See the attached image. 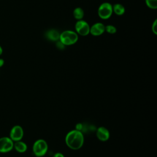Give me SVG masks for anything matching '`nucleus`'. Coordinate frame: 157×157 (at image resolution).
Here are the masks:
<instances>
[{"mask_svg": "<svg viewBox=\"0 0 157 157\" xmlns=\"http://www.w3.org/2000/svg\"><path fill=\"white\" fill-rule=\"evenodd\" d=\"M66 145L71 149L77 150L81 148L84 144V136L83 132L76 129L70 131L65 137Z\"/></svg>", "mask_w": 157, "mask_h": 157, "instance_id": "1", "label": "nucleus"}, {"mask_svg": "<svg viewBox=\"0 0 157 157\" xmlns=\"http://www.w3.org/2000/svg\"><path fill=\"white\" fill-rule=\"evenodd\" d=\"M78 39V34L76 32L71 30H66L59 35V40L65 46L75 44Z\"/></svg>", "mask_w": 157, "mask_h": 157, "instance_id": "2", "label": "nucleus"}, {"mask_svg": "<svg viewBox=\"0 0 157 157\" xmlns=\"http://www.w3.org/2000/svg\"><path fill=\"white\" fill-rule=\"evenodd\" d=\"M48 146L47 142L42 139L36 140L33 145V152L37 157L44 156L48 151Z\"/></svg>", "mask_w": 157, "mask_h": 157, "instance_id": "3", "label": "nucleus"}, {"mask_svg": "<svg viewBox=\"0 0 157 157\" xmlns=\"http://www.w3.org/2000/svg\"><path fill=\"white\" fill-rule=\"evenodd\" d=\"M99 17L103 20H107L109 18L113 13L112 5L109 2H103L102 3L98 10Z\"/></svg>", "mask_w": 157, "mask_h": 157, "instance_id": "4", "label": "nucleus"}, {"mask_svg": "<svg viewBox=\"0 0 157 157\" xmlns=\"http://www.w3.org/2000/svg\"><path fill=\"white\" fill-rule=\"evenodd\" d=\"M75 29L78 35L86 36L90 34V26L86 21L83 20H77L76 22L75 25Z\"/></svg>", "mask_w": 157, "mask_h": 157, "instance_id": "5", "label": "nucleus"}, {"mask_svg": "<svg viewBox=\"0 0 157 157\" xmlns=\"http://www.w3.org/2000/svg\"><path fill=\"white\" fill-rule=\"evenodd\" d=\"M14 142L9 137H2L0 138V153H6L13 149Z\"/></svg>", "mask_w": 157, "mask_h": 157, "instance_id": "6", "label": "nucleus"}, {"mask_svg": "<svg viewBox=\"0 0 157 157\" xmlns=\"http://www.w3.org/2000/svg\"><path fill=\"white\" fill-rule=\"evenodd\" d=\"M24 136V131L23 128L20 125H15L13 126L9 133V137L13 141H18L21 140Z\"/></svg>", "mask_w": 157, "mask_h": 157, "instance_id": "7", "label": "nucleus"}, {"mask_svg": "<svg viewBox=\"0 0 157 157\" xmlns=\"http://www.w3.org/2000/svg\"><path fill=\"white\" fill-rule=\"evenodd\" d=\"M96 135L98 140L101 142L107 141L110 138V132L105 127L100 126L96 129Z\"/></svg>", "mask_w": 157, "mask_h": 157, "instance_id": "8", "label": "nucleus"}, {"mask_svg": "<svg viewBox=\"0 0 157 157\" xmlns=\"http://www.w3.org/2000/svg\"><path fill=\"white\" fill-rule=\"evenodd\" d=\"M105 32V26L103 23L98 22L90 27V33L94 36H99Z\"/></svg>", "mask_w": 157, "mask_h": 157, "instance_id": "9", "label": "nucleus"}, {"mask_svg": "<svg viewBox=\"0 0 157 157\" xmlns=\"http://www.w3.org/2000/svg\"><path fill=\"white\" fill-rule=\"evenodd\" d=\"M13 148L17 152L23 153H25V151H26V150L28 149V146L25 142H24L23 141H22L21 140L14 142Z\"/></svg>", "mask_w": 157, "mask_h": 157, "instance_id": "10", "label": "nucleus"}, {"mask_svg": "<svg viewBox=\"0 0 157 157\" xmlns=\"http://www.w3.org/2000/svg\"><path fill=\"white\" fill-rule=\"evenodd\" d=\"M60 34L55 29H50L47 31L46 34L47 37L52 41H58L59 39Z\"/></svg>", "mask_w": 157, "mask_h": 157, "instance_id": "11", "label": "nucleus"}, {"mask_svg": "<svg viewBox=\"0 0 157 157\" xmlns=\"http://www.w3.org/2000/svg\"><path fill=\"white\" fill-rule=\"evenodd\" d=\"M113 12H114L117 15H122L125 12L124 7L121 4H115L112 6Z\"/></svg>", "mask_w": 157, "mask_h": 157, "instance_id": "12", "label": "nucleus"}, {"mask_svg": "<svg viewBox=\"0 0 157 157\" xmlns=\"http://www.w3.org/2000/svg\"><path fill=\"white\" fill-rule=\"evenodd\" d=\"M73 16L77 20H82L84 17V11L81 7H77L73 11Z\"/></svg>", "mask_w": 157, "mask_h": 157, "instance_id": "13", "label": "nucleus"}, {"mask_svg": "<svg viewBox=\"0 0 157 157\" xmlns=\"http://www.w3.org/2000/svg\"><path fill=\"white\" fill-rule=\"evenodd\" d=\"M145 4L147 7L152 9L157 8V0H145Z\"/></svg>", "mask_w": 157, "mask_h": 157, "instance_id": "14", "label": "nucleus"}, {"mask_svg": "<svg viewBox=\"0 0 157 157\" xmlns=\"http://www.w3.org/2000/svg\"><path fill=\"white\" fill-rule=\"evenodd\" d=\"M105 31L109 34H115L117 32V28L111 25L105 26Z\"/></svg>", "mask_w": 157, "mask_h": 157, "instance_id": "15", "label": "nucleus"}, {"mask_svg": "<svg viewBox=\"0 0 157 157\" xmlns=\"http://www.w3.org/2000/svg\"><path fill=\"white\" fill-rule=\"evenodd\" d=\"M151 30L152 32L154 33V34H157V20H155V21L153 23V25L151 26Z\"/></svg>", "mask_w": 157, "mask_h": 157, "instance_id": "16", "label": "nucleus"}, {"mask_svg": "<svg viewBox=\"0 0 157 157\" xmlns=\"http://www.w3.org/2000/svg\"><path fill=\"white\" fill-rule=\"evenodd\" d=\"M75 129L82 132V130L83 129V124L80 123H77L76 124V126H75Z\"/></svg>", "mask_w": 157, "mask_h": 157, "instance_id": "17", "label": "nucleus"}, {"mask_svg": "<svg viewBox=\"0 0 157 157\" xmlns=\"http://www.w3.org/2000/svg\"><path fill=\"white\" fill-rule=\"evenodd\" d=\"M56 47H57L58 48L62 50V49H64V48L65 45H64L63 43H61L59 40H58V42H57V43H56Z\"/></svg>", "mask_w": 157, "mask_h": 157, "instance_id": "18", "label": "nucleus"}, {"mask_svg": "<svg viewBox=\"0 0 157 157\" xmlns=\"http://www.w3.org/2000/svg\"><path fill=\"white\" fill-rule=\"evenodd\" d=\"M52 157H65V156H64V155L63 153H61L60 152H57V153H55L53 155Z\"/></svg>", "mask_w": 157, "mask_h": 157, "instance_id": "19", "label": "nucleus"}, {"mask_svg": "<svg viewBox=\"0 0 157 157\" xmlns=\"http://www.w3.org/2000/svg\"><path fill=\"white\" fill-rule=\"evenodd\" d=\"M4 60L2 58H0V68L4 65Z\"/></svg>", "mask_w": 157, "mask_h": 157, "instance_id": "20", "label": "nucleus"}, {"mask_svg": "<svg viewBox=\"0 0 157 157\" xmlns=\"http://www.w3.org/2000/svg\"><path fill=\"white\" fill-rule=\"evenodd\" d=\"M3 53V49H2V47L0 45V56Z\"/></svg>", "mask_w": 157, "mask_h": 157, "instance_id": "21", "label": "nucleus"}, {"mask_svg": "<svg viewBox=\"0 0 157 157\" xmlns=\"http://www.w3.org/2000/svg\"><path fill=\"white\" fill-rule=\"evenodd\" d=\"M40 157H44V156H40Z\"/></svg>", "mask_w": 157, "mask_h": 157, "instance_id": "22", "label": "nucleus"}]
</instances>
